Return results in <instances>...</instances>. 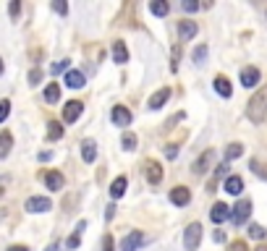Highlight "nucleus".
I'll use <instances>...</instances> for the list:
<instances>
[{
	"label": "nucleus",
	"instance_id": "nucleus-1",
	"mask_svg": "<svg viewBox=\"0 0 267 251\" xmlns=\"http://www.w3.org/2000/svg\"><path fill=\"white\" fill-rule=\"evenodd\" d=\"M246 116L251 123H264L267 120V86H262L257 94H254L249 100V105H246Z\"/></svg>",
	"mask_w": 267,
	"mask_h": 251
},
{
	"label": "nucleus",
	"instance_id": "nucleus-2",
	"mask_svg": "<svg viewBox=\"0 0 267 251\" xmlns=\"http://www.w3.org/2000/svg\"><path fill=\"white\" fill-rule=\"evenodd\" d=\"M202 241V225L199 222H191L186 230H183V248L186 251H196Z\"/></svg>",
	"mask_w": 267,
	"mask_h": 251
},
{
	"label": "nucleus",
	"instance_id": "nucleus-3",
	"mask_svg": "<svg viewBox=\"0 0 267 251\" xmlns=\"http://www.w3.org/2000/svg\"><path fill=\"white\" fill-rule=\"evenodd\" d=\"M249 214H251V202L249 199H241L236 207H233V212H230V218H233L236 225H243V222L249 220Z\"/></svg>",
	"mask_w": 267,
	"mask_h": 251
},
{
	"label": "nucleus",
	"instance_id": "nucleus-4",
	"mask_svg": "<svg viewBox=\"0 0 267 251\" xmlns=\"http://www.w3.org/2000/svg\"><path fill=\"white\" fill-rule=\"evenodd\" d=\"M48 210H53V202L48 199V196H29L27 199V212H48Z\"/></svg>",
	"mask_w": 267,
	"mask_h": 251
},
{
	"label": "nucleus",
	"instance_id": "nucleus-5",
	"mask_svg": "<svg viewBox=\"0 0 267 251\" xmlns=\"http://www.w3.org/2000/svg\"><path fill=\"white\" fill-rule=\"evenodd\" d=\"M144 244V236H142V230H131L129 236L121 241V251H136L139 246Z\"/></svg>",
	"mask_w": 267,
	"mask_h": 251
},
{
	"label": "nucleus",
	"instance_id": "nucleus-6",
	"mask_svg": "<svg viewBox=\"0 0 267 251\" xmlns=\"http://www.w3.org/2000/svg\"><path fill=\"white\" fill-rule=\"evenodd\" d=\"M144 173H147V180H149V184L157 186L160 180H162V165H160V162H155V160H147Z\"/></svg>",
	"mask_w": 267,
	"mask_h": 251
},
{
	"label": "nucleus",
	"instance_id": "nucleus-7",
	"mask_svg": "<svg viewBox=\"0 0 267 251\" xmlns=\"http://www.w3.org/2000/svg\"><path fill=\"white\" fill-rule=\"evenodd\" d=\"M170 202L176 204V207H186V204L191 202V191L186 186H176L170 191Z\"/></svg>",
	"mask_w": 267,
	"mask_h": 251
},
{
	"label": "nucleus",
	"instance_id": "nucleus-8",
	"mask_svg": "<svg viewBox=\"0 0 267 251\" xmlns=\"http://www.w3.org/2000/svg\"><path fill=\"white\" fill-rule=\"evenodd\" d=\"M81 110H84V105H81V102H76V100L66 102V108H63V120H66V123H74V120L81 116Z\"/></svg>",
	"mask_w": 267,
	"mask_h": 251
},
{
	"label": "nucleus",
	"instance_id": "nucleus-9",
	"mask_svg": "<svg viewBox=\"0 0 267 251\" xmlns=\"http://www.w3.org/2000/svg\"><path fill=\"white\" fill-rule=\"evenodd\" d=\"M168 100H170V89H168V86L157 89V92H155L152 97H149V110H160Z\"/></svg>",
	"mask_w": 267,
	"mask_h": 251
},
{
	"label": "nucleus",
	"instance_id": "nucleus-10",
	"mask_svg": "<svg viewBox=\"0 0 267 251\" xmlns=\"http://www.w3.org/2000/svg\"><path fill=\"white\" fill-rule=\"evenodd\" d=\"M110 118H113L115 126H129V123H131V112L126 110L123 105H115L113 112H110Z\"/></svg>",
	"mask_w": 267,
	"mask_h": 251
},
{
	"label": "nucleus",
	"instance_id": "nucleus-11",
	"mask_svg": "<svg viewBox=\"0 0 267 251\" xmlns=\"http://www.w3.org/2000/svg\"><path fill=\"white\" fill-rule=\"evenodd\" d=\"M45 184H48V188L50 191H61L63 186H66V178L58 173V170H50L48 176H45Z\"/></svg>",
	"mask_w": 267,
	"mask_h": 251
},
{
	"label": "nucleus",
	"instance_id": "nucleus-12",
	"mask_svg": "<svg viewBox=\"0 0 267 251\" xmlns=\"http://www.w3.org/2000/svg\"><path fill=\"white\" fill-rule=\"evenodd\" d=\"M241 84L243 86H257L259 84V71H257V68H243V71H241Z\"/></svg>",
	"mask_w": 267,
	"mask_h": 251
},
{
	"label": "nucleus",
	"instance_id": "nucleus-13",
	"mask_svg": "<svg viewBox=\"0 0 267 251\" xmlns=\"http://www.w3.org/2000/svg\"><path fill=\"white\" fill-rule=\"evenodd\" d=\"M230 218V207H225L223 202H217L215 207H212V212H210V220L212 222H223V220H228Z\"/></svg>",
	"mask_w": 267,
	"mask_h": 251
},
{
	"label": "nucleus",
	"instance_id": "nucleus-14",
	"mask_svg": "<svg viewBox=\"0 0 267 251\" xmlns=\"http://www.w3.org/2000/svg\"><path fill=\"white\" fill-rule=\"evenodd\" d=\"M81 157H84V162H95L97 157V144L92 139H84L81 142Z\"/></svg>",
	"mask_w": 267,
	"mask_h": 251
},
{
	"label": "nucleus",
	"instance_id": "nucleus-15",
	"mask_svg": "<svg viewBox=\"0 0 267 251\" xmlns=\"http://www.w3.org/2000/svg\"><path fill=\"white\" fill-rule=\"evenodd\" d=\"M87 84V78L81 71H66V86H71V89H81Z\"/></svg>",
	"mask_w": 267,
	"mask_h": 251
},
{
	"label": "nucleus",
	"instance_id": "nucleus-16",
	"mask_svg": "<svg viewBox=\"0 0 267 251\" xmlns=\"http://www.w3.org/2000/svg\"><path fill=\"white\" fill-rule=\"evenodd\" d=\"M215 92L220 94V97H230V94H233V86H230V82H228V78L225 76H217L215 78Z\"/></svg>",
	"mask_w": 267,
	"mask_h": 251
},
{
	"label": "nucleus",
	"instance_id": "nucleus-17",
	"mask_svg": "<svg viewBox=\"0 0 267 251\" xmlns=\"http://www.w3.org/2000/svg\"><path fill=\"white\" fill-rule=\"evenodd\" d=\"M11 146H14V136H11V131H3L0 134V160L11 154Z\"/></svg>",
	"mask_w": 267,
	"mask_h": 251
},
{
	"label": "nucleus",
	"instance_id": "nucleus-18",
	"mask_svg": "<svg viewBox=\"0 0 267 251\" xmlns=\"http://www.w3.org/2000/svg\"><path fill=\"white\" fill-rule=\"evenodd\" d=\"M194 34H196V24H194V21H181V26H178V37H181L183 42H186V40H191V37H194Z\"/></svg>",
	"mask_w": 267,
	"mask_h": 251
},
{
	"label": "nucleus",
	"instance_id": "nucleus-19",
	"mask_svg": "<svg viewBox=\"0 0 267 251\" xmlns=\"http://www.w3.org/2000/svg\"><path fill=\"white\" fill-rule=\"evenodd\" d=\"M113 60L115 63H126V60H129V50H126L123 42H113Z\"/></svg>",
	"mask_w": 267,
	"mask_h": 251
},
{
	"label": "nucleus",
	"instance_id": "nucleus-20",
	"mask_svg": "<svg viewBox=\"0 0 267 251\" xmlns=\"http://www.w3.org/2000/svg\"><path fill=\"white\" fill-rule=\"evenodd\" d=\"M228 194H233V196H238L241 194V188H243V180L238 178V176H230L228 180H225V186H223Z\"/></svg>",
	"mask_w": 267,
	"mask_h": 251
},
{
	"label": "nucleus",
	"instance_id": "nucleus-21",
	"mask_svg": "<svg viewBox=\"0 0 267 251\" xmlns=\"http://www.w3.org/2000/svg\"><path fill=\"white\" fill-rule=\"evenodd\" d=\"M126 184H129V180H126L123 176H121V178H115V180H113V186H110V196H113V199L123 196V194H126Z\"/></svg>",
	"mask_w": 267,
	"mask_h": 251
},
{
	"label": "nucleus",
	"instance_id": "nucleus-22",
	"mask_svg": "<svg viewBox=\"0 0 267 251\" xmlns=\"http://www.w3.org/2000/svg\"><path fill=\"white\" fill-rule=\"evenodd\" d=\"M45 100H48L50 105H55V102L61 100V86H58V84H48V89H45Z\"/></svg>",
	"mask_w": 267,
	"mask_h": 251
},
{
	"label": "nucleus",
	"instance_id": "nucleus-23",
	"mask_svg": "<svg viewBox=\"0 0 267 251\" xmlns=\"http://www.w3.org/2000/svg\"><path fill=\"white\" fill-rule=\"evenodd\" d=\"M149 10H152V14H155V16H160V18H162V16H168V10H170V6L165 3V0H155V3H152V6H149Z\"/></svg>",
	"mask_w": 267,
	"mask_h": 251
},
{
	"label": "nucleus",
	"instance_id": "nucleus-24",
	"mask_svg": "<svg viewBox=\"0 0 267 251\" xmlns=\"http://www.w3.org/2000/svg\"><path fill=\"white\" fill-rule=\"evenodd\" d=\"M63 136V126L61 123H48V139L50 142H58Z\"/></svg>",
	"mask_w": 267,
	"mask_h": 251
},
{
	"label": "nucleus",
	"instance_id": "nucleus-25",
	"mask_svg": "<svg viewBox=\"0 0 267 251\" xmlns=\"http://www.w3.org/2000/svg\"><path fill=\"white\" fill-rule=\"evenodd\" d=\"M210 160H212V152H204V157H199V160H196V165H194V173H204V170H207V165H210Z\"/></svg>",
	"mask_w": 267,
	"mask_h": 251
},
{
	"label": "nucleus",
	"instance_id": "nucleus-26",
	"mask_svg": "<svg viewBox=\"0 0 267 251\" xmlns=\"http://www.w3.org/2000/svg\"><path fill=\"white\" fill-rule=\"evenodd\" d=\"M241 154H243V146H241V144H230L228 150H225V162H228V160L241 157Z\"/></svg>",
	"mask_w": 267,
	"mask_h": 251
},
{
	"label": "nucleus",
	"instance_id": "nucleus-27",
	"mask_svg": "<svg viewBox=\"0 0 267 251\" xmlns=\"http://www.w3.org/2000/svg\"><path fill=\"white\" fill-rule=\"evenodd\" d=\"M204 58H207V44H199V48L194 50V63H196V66H202Z\"/></svg>",
	"mask_w": 267,
	"mask_h": 251
},
{
	"label": "nucleus",
	"instance_id": "nucleus-28",
	"mask_svg": "<svg viewBox=\"0 0 267 251\" xmlns=\"http://www.w3.org/2000/svg\"><path fill=\"white\" fill-rule=\"evenodd\" d=\"M121 144H123L126 152H131L134 146H136V136H134V134H123V142H121Z\"/></svg>",
	"mask_w": 267,
	"mask_h": 251
},
{
	"label": "nucleus",
	"instance_id": "nucleus-29",
	"mask_svg": "<svg viewBox=\"0 0 267 251\" xmlns=\"http://www.w3.org/2000/svg\"><path fill=\"white\" fill-rule=\"evenodd\" d=\"M249 236H251V238H257V241H262V238L267 236V230H264L262 225H251V228H249Z\"/></svg>",
	"mask_w": 267,
	"mask_h": 251
},
{
	"label": "nucleus",
	"instance_id": "nucleus-30",
	"mask_svg": "<svg viewBox=\"0 0 267 251\" xmlns=\"http://www.w3.org/2000/svg\"><path fill=\"white\" fill-rule=\"evenodd\" d=\"M8 112H11V102H8V100H3V102H0V123H3V120L8 118Z\"/></svg>",
	"mask_w": 267,
	"mask_h": 251
},
{
	"label": "nucleus",
	"instance_id": "nucleus-31",
	"mask_svg": "<svg viewBox=\"0 0 267 251\" xmlns=\"http://www.w3.org/2000/svg\"><path fill=\"white\" fill-rule=\"evenodd\" d=\"M53 10H55V14H61V16H66V14H68V6L63 3V0H55V3H53Z\"/></svg>",
	"mask_w": 267,
	"mask_h": 251
},
{
	"label": "nucleus",
	"instance_id": "nucleus-32",
	"mask_svg": "<svg viewBox=\"0 0 267 251\" xmlns=\"http://www.w3.org/2000/svg\"><path fill=\"white\" fill-rule=\"evenodd\" d=\"M66 68H68V60H61V63H53V68H50V71L58 76V74H63Z\"/></svg>",
	"mask_w": 267,
	"mask_h": 251
},
{
	"label": "nucleus",
	"instance_id": "nucleus-33",
	"mask_svg": "<svg viewBox=\"0 0 267 251\" xmlns=\"http://www.w3.org/2000/svg\"><path fill=\"white\" fill-rule=\"evenodd\" d=\"M181 6H183V10H189V14H194V10L199 8V3H196V0H183Z\"/></svg>",
	"mask_w": 267,
	"mask_h": 251
},
{
	"label": "nucleus",
	"instance_id": "nucleus-34",
	"mask_svg": "<svg viewBox=\"0 0 267 251\" xmlns=\"http://www.w3.org/2000/svg\"><path fill=\"white\" fill-rule=\"evenodd\" d=\"M40 78H42V71H40V68L29 71V84H40Z\"/></svg>",
	"mask_w": 267,
	"mask_h": 251
},
{
	"label": "nucleus",
	"instance_id": "nucleus-35",
	"mask_svg": "<svg viewBox=\"0 0 267 251\" xmlns=\"http://www.w3.org/2000/svg\"><path fill=\"white\" fill-rule=\"evenodd\" d=\"M102 251H115V246H113V236H105V238H102Z\"/></svg>",
	"mask_w": 267,
	"mask_h": 251
},
{
	"label": "nucleus",
	"instance_id": "nucleus-36",
	"mask_svg": "<svg viewBox=\"0 0 267 251\" xmlns=\"http://www.w3.org/2000/svg\"><path fill=\"white\" fill-rule=\"evenodd\" d=\"M165 157H168V160H176V157H178V146H176V144H170L168 150H165Z\"/></svg>",
	"mask_w": 267,
	"mask_h": 251
},
{
	"label": "nucleus",
	"instance_id": "nucleus-37",
	"mask_svg": "<svg viewBox=\"0 0 267 251\" xmlns=\"http://www.w3.org/2000/svg\"><path fill=\"white\" fill-rule=\"evenodd\" d=\"M81 244V233H74L71 238H68V248H76Z\"/></svg>",
	"mask_w": 267,
	"mask_h": 251
},
{
	"label": "nucleus",
	"instance_id": "nucleus-38",
	"mask_svg": "<svg viewBox=\"0 0 267 251\" xmlns=\"http://www.w3.org/2000/svg\"><path fill=\"white\" fill-rule=\"evenodd\" d=\"M228 251H249V248H246V244H243V241H236V244H230Z\"/></svg>",
	"mask_w": 267,
	"mask_h": 251
},
{
	"label": "nucleus",
	"instance_id": "nucleus-39",
	"mask_svg": "<svg viewBox=\"0 0 267 251\" xmlns=\"http://www.w3.org/2000/svg\"><path fill=\"white\" fill-rule=\"evenodd\" d=\"M8 10H11V16L16 18V16H19V10H21V3H19V0H14V3H11V8H8Z\"/></svg>",
	"mask_w": 267,
	"mask_h": 251
},
{
	"label": "nucleus",
	"instance_id": "nucleus-40",
	"mask_svg": "<svg viewBox=\"0 0 267 251\" xmlns=\"http://www.w3.org/2000/svg\"><path fill=\"white\" fill-rule=\"evenodd\" d=\"M113 214H115V207H113V204H110V207H108V210H105V218H108V220H110V218H113Z\"/></svg>",
	"mask_w": 267,
	"mask_h": 251
},
{
	"label": "nucleus",
	"instance_id": "nucleus-41",
	"mask_svg": "<svg viewBox=\"0 0 267 251\" xmlns=\"http://www.w3.org/2000/svg\"><path fill=\"white\" fill-rule=\"evenodd\" d=\"M223 238H225L223 230H215V241H217V244H223Z\"/></svg>",
	"mask_w": 267,
	"mask_h": 251
},
{
	"label": "nucleus",
	"instance_id": "nucleus-42",
	"mask_svg": "<svg viewBox=\"0 0 267 251\" xmlns=\"http://www.w3.org/2000/svg\"><path fill=\"white\" fill-rule=\"evenodd\" d=\"M53 157V152H40V160H42V162H45V160H50Z\"/></svg>",
	"mask_w": 267,
	"mask_h": 251
},
{
	"label": "nucleus",
	"instance_id": "nucleus-43",
	"mask_svg": "<svg viewBox=\"0 0 267 251\" xmlns=\"http://www.w3.org/2000/svg\"><path fill=\"white\" fill-rule=\"evenodd\" d=\"M8 251H29V248H27V246H11Z\"/></svg>",
	"mask_w": 267,
	"mask_h": 251
},
{
	"label": "nucleus",
	"instance_id": "nucleus-44",
	"mask_svg": "<svg viewBox=\"0 0 267 251\" xmlns=\"http://www.w3.org/2000/svg\"><path fill=\"white\" fill-rule=\"evenodd\" d=\"M48 251H61V246H58V244H50V246H48Z\"/></svg>",
	"mask_w": 267,
	"mask_h": 251
},
{
	"label": "nucleus",
	"instance_id": "nucleus-45",
	"mask_svg": "<svg viewBox=\"0 0 267 251\" xmlns=\"http://www.w3.org/2000/svg\"><path fill=\"white\" fill-rule=\"evenodd\" d=\"M0 76H3V60H0Z\"/></svg>",
	"mask_w": 267,
	"mask_h": 251
},
{
	"label": "nucleus",
	"instance_id": "nucleus-46",
	"mask_svg": "<svg viewBox=\"0 0 267 251\" xmlns=\"http://www.w3.org/2000/svg\"><path fill=\"white\" fill-rule=\"evenodd\" d=\"M0 194H3V188H0Z\"/></svg>",
	"mask_w": 267,
	"mask_h": 251
}]
</instances>
